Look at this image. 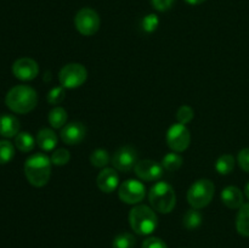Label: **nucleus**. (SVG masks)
<instances>
[{
  "mask_svg": "<svg viewBox=\"0 0 249 248\" xmlns=\"http://www.w3.org/2000/svg\"><path fill=\"white\" fill-rule=\"evenodd\" d=\"M129 224L133 231L141 236H148L157 229L158 218L152 207L136 204L129 212Z\"/></svg>",
  "mask_w": 249,
  "mask_h": 248,
  "instance_id": "nucleus-3",
  "label": "nucleus"
},
{
  "mask_svg": "<svg viewBox=\"0 0 249 248\" xmlns=\"http://www.w3.org/2000/svg\"><path fill=\"white\" fill-rule=\"evenodd\" d=\"M88 79V71L82 63H68L61 68L58 73L60 84L65 89H77Z\"/></svg>",
  "mask_w": 249,
  "mask_h": 248,
  "instance_id": "nucleus-6",
  "label": "nucleus"
},
{
  "mask_svg": "<svg viewBox=\"0 0 249 248\" xmlns=\"http://www.w3.org/2000/svg\"><path fill=\"white\" fill-rule=\"evenodd\" d=\"M65 97H66V91H65V88H63L62 85H61V87L53 88V89L48 92V95H46V100H48L49 104L53 105V106H57V105H60L61 102L65 100Z\"/></svg>",
  "mask_w": 249,
  "mask_h": 248,
  "instance_id": "nucleus-28",
  "label": "nucleus"
},
{
  "mask_svg": "<svg viewBox=\"0 0 249 248\" xmlns=\"http://www.w3.org/2000/svg\"><path fill=\"white\" fill-rule=\"evenodd\" d=\"M142 248H168L163 240L158 237H148L142 242Z\"/></svg>",
  "mask_w": 249,
  "mask_h": 248,
  "instance_id": "nucleus-33",
  "label": "nucleus"
},
{
  "mask_svg": "<svg viewBox=\"0 0 249 248\" xmlns=\"http://www.w3.org/2000/svg\"><path fill=\"white\" fill-rule=\"evenodd\" d=\"M215 194V186L209 179H199L187 191V202L192 208L202 209L208 206Z\"/></svg>",
  "mask_w": 249,
  "mask_h": 248,
  "instance_id": "nucleus-5",
  "label": "nucleus"
},
{
  "mask_svg": "<svg viewBox=\"0 0 249 248\" xmlns=\"http://www.w3.org/2000/svg\"><path fill=\"white\" fill-rule=\"evenodd\" d=\"M109 160H111V158H109L108 152L106 150H104V148H96L90 155V163L95 168L104 169V168L107 167Z\"/></svg>",
  "mask_w": 249,
  "mask_h": 248,
  "instance_id": "nucleus-23",
  "label": "nucleus"
},
{
  "mask_svg": "<svg viewBox=\"0 0 249 248\" xmlns=\"http://www.w3.org/2000/svg\"><path fill=\"white\" fill-rule=\"evenodd\" d=\"M233 168H235V158L232 155L228 153L220 156L215 163V169L220 175H229L232 173Z\"/></svg>",
  "mask_w": 249,
  "mask_h": 248,
  "instance_id": "nucleus-22",
  "label": "nucleus"
},
{
  "mask_svg": "<svg viewBox=\"0 0 249 248\" xmlns=\"http://www.w3.org/2000/svg\"><path fill=\"white\" fill-rule=\"evenodd\" d=\"M220 197L223 203L230 209H240L245 204L243 192L237 186H226L221 191Z\"/></svg>",
  "mask_w": 249,
  "mask_h": 248,
  "instance_id": "nucleus-15",
  "label": "nucleus"
},
{
  "mask_svg": "<svg viewBox=\"0 0 249 248\" xmlns=\"http://www.w3.org/2000/svg\"><path fill=\"white\" fill-rule=\"evenodd\" d=\"M36 143L43 151L50 152V151L55 150L56 146H57V135L53 129L43 128L38 131Z\"/></svg>",
  "mask_w": 249,
  "mask_h": 248,
  "instance_id": "nucleus-17",
  "label": "nucleus"
},
{
  "mask_svg": "<svg viewBox=\"0 0 249 248\" xmlns=\"http://www.w3.org/2000/svg\"><path fill=\"white\" fill-rule=\"evenodd\" d=\"M19 133V122L12 114H0V135L14 138Z\"/></svg>",
  "mask_w": 249,
  "mask_h": 248,
  "instance_id": "nucleus-16",
  "label": "nucleus"
},
{
  "mask_svg": "<svg viewBox=\"0 0 249 248\" xmlns=\"http://www.w3.org/2000/svg\"><path fill=\"white\" fill-rule=\"evenodd\" d=\"M67 111L63 107L55 106L48 114V121L53 129H62L67 123Z\"/></svg>",
  "mask_w": 249,
  "mask_h": 248,
  "instance_id": "nucleus-19",
  "label": "nucleus"
},
{
  "mask_svg": "<svg viewBox=\"0 0 249 248\" xmlns=\"http://www.w3.org/2000/svg\"><path fill=\"white\" fill-rule=\"evenodd\" d=\"M182 157L178 152H169L163 157L162 159V165L165 170L168 172H177L178 169H180V167L182 165Z\"/></svg>",
  "mask_w": 249,
  "mask_h": 248,
  "instance_id": "nucleus-24",
  "label": "nucleus"
},
{
  "mask_svg": "<svg viewBox=\"0 0 249 248\" xmlns=\"http://www.w3.org/2000/svg\"><path fill=\"white\" fill-rule=\"evenodd\" d=\"M100 24H101V21H100L99 14L90 7H83L74 16L75 29L82 35L91 36L96 34L100 29Z\"/></svg>",
  "mask_w": 249,
  "mask_h": 248,
  "instance_id": "nucleus-7",
  "label": "nucleus"
},
{
  "mask_svg": "<svg viewBox=\"0 0 249 248\" xmlns=\"http://www.w3.org/2000/svg\"><path fill=\"white\" fill-rule=\"evenodd\" d=\"M96 185L104 194H112L119 186V177L114 168H104L96 177Z\"/></svg>",
  "mask_w": 249,
  "mask_h": 248,
  "instance_id": "nucleus-14",
  "label": "nucleus"
},
{
  "mask_svg": "<svg viewBox=\"0 0 249 248\" xmlns=\"http://www.w3.org/2000/svg\"><path fill=\"white\" fill-rule=\"evenodd\" d=\"M36 142L33 136L27 131H22L15 136V145L21 152H31L36 147Z\"/></svg>",
  "mask_w": 249,
  "mask_h": 248,
  "instance_id": "nucleus-20",
  "label": "nucleus"
},
{
  "mask_svg": "<svg viewBox=\"0 0 249 248\" xmlns=\"http://www.w3.org/2000/svg\"><path fill=\"white\" fill-rule=\"evenodd\" d=\"M50 157L45 153H36L24 162V174L29 184L34 187H43L49 182L51 177Z\"/></svg>",
  "mask_w": 249,
  "mask_h": 248,
  "instance_id": "nucleus-1",
  "label": "nucleus"
},
{
  "mask_svg": "<svg viewBox=\"0 0 249 248\" xmlns=\"http://www.w3.org/2000/svg\"><path fill=\"white\" fill-rule=\"evenodd\" d=\"M236 229L240 235L249 237V203H245L238 209L236 216Z\"/></svg>",
  "mask_w": 249,
  "mask_h": 248,
  "instance_id": "nucleus-18",
  "label": "nucleus"
},
{
  "mask_svg": "<svg viewBox=\"0 0 249 248\" xmlns=\"http://www.w3.org/2000/svg\"><path fill=\"white\" fill-rule=\"evenodd\" d=\"M5 104L15 113H28L36 108L38 104V95L29 85H16L6 94Z\"/></svg>",
  "mask_w": 249,
  "mask_h": 248,
  "instance_id": "nucleus-2",
  "label": "nucleus"
},
{
  "mask_svg": "<svg viewBox=\"0 0 249 248\" xmlns=\"http://www.w3.org/2000/svg\"><path fill=\"white\" fill-rule=\"evenodd\" d=\"M175 0H151V4L155 7L157 11L164 12L168 10L172 9V6L174 5Z\"/></svg>",
  "mask_w": 249,
  "mask_h": 248,
  "instance_id": "nucleus-32",
  "label": "nucleus"
},
{
  "mask_svg": "<svg viewBox=\"0 0 249 248\" xmlns=\"http://www.w3.org/2000/svg\"><path fill=\"white\" fill-rule=\"evenodd\" d=\"M245 195L247 196V198L249 199V182L247 185H246V187H245Z\"/></svg>",
  "mask_w": 249,
  "mask_h": 248,
  "instance_id": "nucleus-35",
  "label": "nucleus"
},
{
  "mask_svg": "<svg viewBox=\"0 0 249 248\" xmlns=\"http://www.w3.org/2000/svg\"><path fill=\"white\" fill-rule=\"evenodd\" d=\"M182 224L187 230H195V229L199 228L202 224V214L199 209L192 208L185 213L184 219H182Z\"/></svg>",
  "mask_w": 249,
  "mask_h": 248,
  "instance_id": "nucleus-21",
  "label": "nucleus"
},
{
  "mask_svg": "<svg viewBox=\"0 0 249 248\" xmlns=\"http://www.w3.org/2000/svg\"><path fill=\"white\" fill-rule=\"evenodd\" d=\"M185 1L190 5H199L202 4V2L206 1V0H185Z\"/></svg>",
  "mask_w": 249,
  "mask_h": 248,
  "instance_id": "nucleus-34",
  "label": "nucleus"
},
{
  "mask_svg": "<svg viewBox=\"0 0 249 248\" xmlns=\"http://www.w3.org/2000/svg\"><path fill=\"white\" fill-rule=\"evenodd\" d=\"M146 195V187L140 180L129 179L122 182L118 187V196L122 202L125 204H136L140 203Z\"/></svg>",
  "mask_w": 249,
  "mask_h": 248,
  "instance_id": "nucleus-9",
  "label": "nucleus"
},
{
  "mask_svg": "<svg viewBox=\"0 0 249 248\" xmlns=\"http://www.w3.org/2000/svg\"><path fill=\"white\" fill-rule=\"evenodd\" d=\"M85 135H87V128L80 122H72L68 123L61 129V140L66 143V145L74 146L82 142L84 140Z\"/></svg>",
  "mask_w": 249,
  "mask_h": 248,
  "instance_id": "nucleus-13",
  "label": "nucleus"
},
{
  "mask_svg": "<svg viewBox=\"0 0 249 248\" xmlns=\"http://www.w3.org/2000/svg\"><path fill=\"white\" fill-rule=\"evenodd\" d=\"M158 26H160V18L155 14H150L145 16L142 18V22H141V27H142L143 32L148 34L157 31Z\"/></svg>",
  "mask_w": 249,
  "mask_h": 248,
  "instance_id": "nucleus-29",
  "label": "nucleus"
},
{
  "mask_svg": "<svg viewBox=\"0 0 249 248\" xmlns=\"http://www.w3.org/2000/svg\"><path fill=\"white\" fill-rule=\"evenodd\" d=\"M50 159L53 165L62 167V165H66L71 160V153L66 148H57V150H53Z\"/></svg>",
  "mask_w": 249,
  "mask_h": 248,
  "instance_id": "nucleus-27",
  "label": "nucleus"
},
{
  "mask_svg": "<svg viewBox=\"0 0 249 248\" xmlns=\"http://www.w3.org/2000/svg\"><path fill=\"white\" fill-rule=\"evenodd\" d=\"M163 165L162 163H158L152 159L139 160L136 163L134 172L139 179L143 181H156L160 180L163 175Z\"/></svg>",
  "mask_w": 249,
  "mask_h": 248,
  "instance_id": "nucleus-11",
  "label": "nucleus"
},
{
  "mask_svg": "<svg viewBox=\"0 0 249 248\" xmlns=\"http://www.w3.org/2000/svg\"><path fill=\"white\" fill-rule=\"evenodd\" d=\"M136 240L133 233L130 232H121L113 238L112 247L113 248H134Z\"/></svg>",
  "mask_w": 249,
  "mask_h": 248,
  "instance_id": "nucleus-25",
  "label": "nucleus"
},
{
  "mask_svg": "<svg viewBox=\"0 0 249 248\" xmlns=\"http://www.w3.org/2000/svg\"><path fill=\"white\" fill-rule=\"evenodd\" d=\"M168 147L174 152H184L187 150L191 142V134L185 124L175 123L167 131Z\"/></svg>",
  "mask_w": 249,
  "mask_h": 248,
  "instance_id": "nucleus-8",
  "label": "nucleus"
},
{
  "mask_svg": "<svg viewBox=\"0 0 249 248\" xmlns=\"http://www.w3.org/2000/svg\"><path fill=\"white\" fill-rule=\"evenodd\" d=\"M138 162V152L131 146H123L118 148L111 158V163L114 169L123 173L134 169Z\"/></svg>",
  "mask_w": 249,
  "mask_h": 248,
  "instance_id": "nucleus-10",
  "label": "nucleus"
},
{
  "mask_svg": "<svg viewBox=\"0 0 249 248\" xmlns=\"http://www.w3.org/2000/svg\"><path fill=\"white\" fill-rule=\"evenodd\" d=\"M237 162L241 169L245 170L246 173H249V147L240 151L237 156Z\"/></svg>",
  "mask_w": 249,
  "mask_h": 248,
  "instance_id": "nucleus-31",
  "label": "nucleus"
},
{
  "mask_svg": "<svg viewBox=\"0 0 249 248\" xmlns=\"http://www.w3.org/2000/svg\"><path fill=\"white\" fill-rule=\"evenodd\" d=\"M148 202L156 212L168 214L175 208L177 195L172 185L165 181H158L148 192Z\"/></svg>",
  "mask_w": 249,
  "mask_h": 248,
  "instance_id": "nucleus-4",
  "label": "nucleus"
},
{
  "mask_svg": "<svg viewBox=\"0 0 249 248\" xmlns=\"http://www.w3.org/2000/svg\"><path fill=\"white\" fill-rule=\"evenodd\" d=\"M12 73L15 77L23 82L36 79L39 74V66L33 58L21 57L16 60L12 65Z\"/></svg>",
  "mask_w": 249,
  "mask_h": 248,
  "instance_id": "nucleus-12",
  "label": "nucleus"
},
{
  "mask_svg": "<svg viewBox=\"0 0 249 248\" xmlns=\"http://www.w3.org/2000/svg\"><path fill=\"white\" fill-rule=\"evenodd\" d=\"M195 117V111L192 107L187 106V105H182L181 107H179L177 112V119H178V123H181V124H189L190 122L194 119Z\"/></svg>",
  "mask_w": 249,
  "mask_h": 248,
  "instance_id": "nucleus-30",
  "label": "nucleus"
},
{
  "mask_svg": "<svg viewBox=\"0 0 249 248\" xmlns=\"http://www.w3.org/2000/svg\"><path fill=\"white\" fill-rule=\"evenodd\" d=\"M15 156V148L10 141L1 140L0 141V164H6L11 162Z\"/></svg>",
  "mask_w": 249,
  "mask_h": 248,
  "instance_id": "nucleus-26",
  "label": "nucleus"
}]
</instances>
